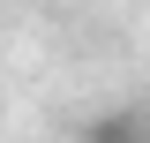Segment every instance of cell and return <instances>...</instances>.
<instances>
[{
    "instance_id": "obj_1",
    "label": "cell",
    "mask_w": 150,
    "mask_h": 143,
    "mask_svg": "<svg viewBox=\"0 0 150 143\" xmlns=\"http://www.w3.org/2000/svg\"><path fill=\"white\" fill-rule=\"evenodd\" d=\"M83 143H143V113H135V106H112V113H98V121L83 128Z\"/></svg>"
}]
</instances>
